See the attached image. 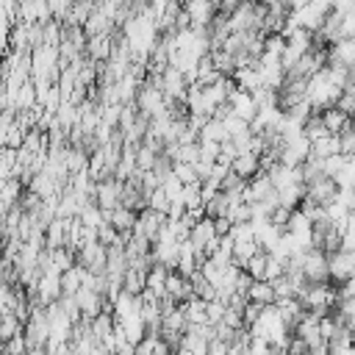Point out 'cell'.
I'll list each match as a JSON object with an SVG mask.
<instances>
[{
    "mask_svg": "<svg viewBox=\"0 0 355 355\" xmlns=\"http://www.w3.org/2000/svg\"><path fill=\"white\" fill-rule=\"evenodd\" d=\"M341 97V89L330 80V72L327 67L319 69L316 75L308 78V89H305V100L311 105V111H324V108H333L336 100Z\"/></svg>",
    "mask_w": 355,
    "mask_h": 355,
    "instance_id": "obj_1",
    "label": "cell"
},
{
    "mask_svg": "<svg viewBox=\"0 0 355 355\" xmlns=\"http://www.w3.org/2000/svg\"><path fill=\"white\" fill-rule=\"evenodd\" d=\"M302 311H311V313H319V316H327L336 302H338V291L330 286V283H305L297 294Z\"/></svg>",
    "mask_w": 355,
    "mask_h": 355,
    "instance_id": "obj_2",
    "label": "cell"
},
{
    "mask_svg": "<svg viewBox=\"0 0 355 355\" xmlns=\"http://www.w3.org/2000/svg\"><path fill=\"white\" fill-rule=\"evenodd\" d=\"M105 261H108V247L100 241H86L75 250V263L89 269L92 275H105Z\"/></svg>",
    "mask_w": 355,
    "mask_h": 355,
    "instance_id": "obj_3",
    "label": "cell"
},
{
    "mask_svg": "<svg viewBox=\"0 0 355 355\" xmlns=\"http://www.w3.org/2000/svg\"><path fill=\"white\" fill-rule=\"evenodd\" d=\"M300 272H302L305 283H327L330 280L327 277V252H322L316 247L305 250L300 258Z\"/></svg>",
    "mask_w": 355,
    "mask_h": 355,
    "instance_id": "obj_4",
    "label": "cell"
},
{
    "mask_svg": "<svg viewBox=\"0 0 355 355\" xmlns=\"http://www.w3.org/2000/svg\"><path fill=\"white\" fill-rule=\"evenodd\" d=\"M183 11L189 14L191 31H205L216 17V0H180Z\"/></svg>",
    "mask_w": 355,
    "mask_h": 355,
    "instance_id": "obj_5",
    "label": "cell"
},
{
    "mask_svg": "<svg viewBox=\"0 0 355 355\" xmlns=\"http://www.w3.org/2000/svg\"><path fill=\"white\" fill-rule=\"evenodd\" d=\"M119 197H122V180H116V178H103V180L94 183V205H97L103 214L114 211V208L119 205Z\"/></svg>",
    "mask_w": 355,
    "mask_h": 355,
    "instance_id": "obj_6",
    "label": "cell"
},
{
    "mask_svg": "<svg viewBox=\"0 0 355 355\" xmlns=\"http://www.w3.org/2000/svg\"><path fill=\"white\" fill-rule=\"evenodd\" d=\"M355 275V252L349 250H336L327 255V277L336 280V283H344Z\"/></svg>",
    "mask_w": 355,
    "mask_h": 355,
    "instance_id": "obj_7",
    "label": "cell"
},
{
    "mask_svg": "<svg viewBox=\"0 0 355 355\" xmlns=\"http://www.w3.org/2000/svg\"><path fill=\"white\" fill-rule=\"evenodd\" d=\"M327 64H330V67L355 69V36L333 42V44L327 47Z\"/></svg>",
    "mask_w": 355,
    "mask_h": 355,
    "instance_id": "obj_8",
    "label": "cell"
},
{
    "mask_svg": "<svg viewBox=\"0 0 355 355\" xmlns=\"http://www.w3.org/2000/svg\"><path fill=\"white\" fill-rule=\"evenodd\" d=\"M227 108H230V114H236V116L244 119V122H252V116H255V111H258L252 94L244 92V89H236V86H233V92L227 94Z\"/></svg>",
    "mask_w": 355,
    "mask_h": 355,
    "instance_id": "obj_9",
    "label": "cell"
},
{
    "mask_svg": "<svg viewBox=\"0 0 355 355\" xmlns=\"http://www.w3.org/2000/svg\"><path fill=\"white\" fill-rule=\"evenodd\" d=\"M336 191H338V186H336V180L333 178H319V180H313V183H308L305 186V197L302 200H311V202H316V205H330L333 202V197H336Z\"/></svg>",
    "mask_w": 355,
    "mask_h": 355,
    "instance_id": "obj_10",
    "label": "cell"
},
{
    "mask_svg": "<svg viewBox=\"0 0 355 355\" xmlns=\"http://www.w3.org/2000/svg\"><path fill=\"white\" fill-rule=\"evenodd\" d=\"M164 222H166V216L164 214H158V211H153V208H141L139 214H136V233H141L144 239H150V241H155V236L161 233V227H164Z\"/></svg>",
    "mask_w": 355,
    "mask_h": 355,
    "instance_id": "obj_11",
    "label": "cell"
},
{
    "mask_svg": "<svg viewBox=\"0 0 355 355\" xmlns=\"http://www.w3.org/2000/svg\"><path fill=\"white\" fill-rule=\"evenodd\" d=\"M105 222H108L122 239H128V236L133 233V227H136V211H130V208H125V205H116L114 211L105 214Z\"/></svg>",
    "mask_w": 355,
    "mask_h": 355,
    "instance_id": "obj_12",
    "label": "cell"
},
{
    "mask_svg": "<svg viewBox=\"0 0 355 355\" xmlns=\"http://www.w3.org/2000/svg\"><path fill=\"white\" fill-rule=\"evenodd\" d=\"M89 275H92V272H89V269H83V266H78V263H75V266H69L67 272H61V294H64V297H75V294H78V288L89 280Z\"/></svg>",
    "mask_w": 355,
    "mask_h": 355,
    "instance_id": "obj_13",
    "label": "cell"
},
{
    "mask_svg": "<svg viewBox=\"0 0 355 355\" xmlns=\"http://www.w3.org/2000/svg\"><path fill=\"white\" fill-rule=\"evenodd\" d=\"M230 172H236L239 178L250 180V178H255V175L261 172V158H258L255 153H239V155L230 161Z\"/></svg>",
    "mask_w": 355,
    "mask_h": 355,
    "instance_id": "obj_14",
    "label": "cell"
},
{
    "mask_svg": "<svg viewBox=\"0 0 355 355\" xmlns=\"http://www.w3.org/2000/svg\"><path fill=\"white\" fill-rule=\"evenodd\" d=\"M319 119H322L324 130H327V133H333V136H338L344 128H349V125H352V119H349L344 111H338L336 105H333V108H324V111H319Z\"/></svg>",
    "mask_w": 355,
    "mask_h": 355,
    "instance_id": "obj_15",
    "label": "cell"
},
{
    "mask_svg": "<svg viewBox=\"0 0 355 355\" xmlns=\"http://www.w3.org/2000/svg\"><path fill=\"white\" fill-rule=\"evenodd\" d=\"M247 302H258V305H275V288L266 280H252L247 288Z\"/></svg>",
    "mask_w": 355,
    "mask_h": 355,
    "instance_id": "obj_16",
    "label": "cell"
},
{
    "mask_svg": "<svg viewBox=\"0 0 355 355\" xmlns=\"http://www.w3.org/2000/svg\"><path fill=\"white\" fill-rule=\"evenodd\" d=\"M258 250H261V247H258L255 239H236V241H233V263H236L239 269H244L247 261H250Z\"/></svg>",
    "mask_w": 355,
    "mask_h": 355,
    "instance_id": "obj_17",
    "label": "cell"
},
{
    "mask_svg": "<svg viewBox=\"0 0 355 355\" xmlns=\"http://www.w3.org/2000/svg\"><path fill=\"white\" fill-rule=\"evenodd\" d=\"M205 305H208V302L200 300V297H189L186 302H180L186 322H189V324H208V319H205Z\"/></svg>",
    "mask_w": 355,
    "mask_h": 355,
    "instance_id": "obj_18",
    "label": "cell"
},
{
    "mask_svg": "<svg viewBox=\"0 0 355 355\" xmlns=\"http://www.w3.org/2000/svg\"><path fill=\"white\" fill-rule=\"evenodd\" d=\"M47 263H50L55 272H67L69 266H75V250H72V247L47 250Z\"/></svg>",
    "mask_w": 355,
    "mask_h": 355,
    "instance_id": "obj_19",
    "label": "cell"
},
{
    "mask_svg": "<svg viewBox=\"0 0 355 355\" xmlns=\"http://www.w3.org/2000/svg\"><path fill=\"white\" fill-rule=\"evenodd\" d=\"M230 136H227V130H225V125L219 119H205V125L197 133V141H216V144H222Z\"/></svg>",
    "mask_w": 355,
    "mask_h": 355,
    "instance_id": "obj_20",
    "label": "cell"
},
{
    "mask_svg": "<svg viewBox=\"0 0 355 355\" xmlns=\"http://www.w3.org/2000/svg\"><path fill=\"white\" fill-rule=\"evenodd\" d=\"M338 136H322L316 141H311V158H330V155H338Z\"/></svg>",
    "mask_w": 355,
    "mask_h": 355,
    "instance_id": "obj_21",
    "label": "cell"
},
{
    "mask_svg": "<svg viewBox=\"0 0 355 355\" xmlns=\"http://www.w3.org/2000/svg\"><path fill=\"white\" fill-rule=\"evenodd\" d=\"M144 280H147V269H133L128 266L122 275V291L128 294H141L144 291Z\"/></svg>",
    "mask_w": 355,
    "mask_h": 355,
    "instance_id": "obj_22",
    "label": "cell"
},
{
    "mask_svg": "<svg viewBox=\"0 0 355 355\" xmlns=\"http://www.w3.org/2000/svg\"><path fill=\"white\" fill-rule=\"evenodd\" d=\"M158 161V150L147 147V144H139L136 147V172H150Z\"/></svg>",
    "mask_w": 355,
    "mask_h": 355,
    "instance_id": "obj_23",
    "label": "cell"
},
{
    "mask_svg": "<svg viewBox=\"0 0 355 355\" xmlns=\"http://www.w3.org/2000/svg\"><path fill=\"white\" fill-rule=\"evenodd\" d=\"M19 333H22V322L14 313H0V338L8 341L14 336H19Z\"/></svg>",
    "mask_w": 355,
    "mask_h": 355,
    "instance_id": "obj_24",
    "label": "cell"
},
{
    "mask_svg": "<svg viewBox=\"0 0 355 355\" xmlns=\"http://www.w3.org/2000/svg\"><path fill=\"white\" fill-rule=\"evenodd\" d=\"M302 136H305L308 141H316V139H322V136H330V133L324 130V125H322L319 114H311V116H308V122L302 125Z\"/></svg>",
    "mask_w": 355,
    "mask_h": 355,
    "instance_id": "obj_25",
    "label": "cell"
},
{
    "mask_svg": "<svg viewBox=\"0 0 355 355\" xmlns=\"http://www.w3.org/2000/svg\"><path fill=\"white\" fill-rule=\"evenodd\" d=\"M169 200H166V194H164V189L158 186V189H153L150 194H147V208H153V211H158V214H164L166 216V211H169Z\"/></svg>",
    "mask_w": 355,
    "mask_h": 355,
    "instance_id": "obj_26",
    "label": "cell"
},
{
    "mask_svg": "<svg viewBox=\"0 0 355 355\" xmlns=\"http://www.w3.org/2000/svg\"><path fill=\"white\" fill-rule=\"evenodd\" d=\"M172 175H175L183 186H189V183H197V180H200V178H197L194 164H172Z\"/></svg>",
    "mask_w": 355,
    "mask_h": 355,
    "instance_id": "obj_27",
    "label": "cell"
},
{
    "mask_svg": "<svg viewBox=\"0 0 355 355\" xmlns=\"http://www.w3.org/2000/svg\"><path fill=\"white\" fill-rule=\"evenodd\" d=\"M161 189H164V194H166V200H169V202H178V200H180V194H183V183H180L175 175L164 178Z\"/></svg>",
    "mask_w": 355,
    "mask_h": 355,
    "instance_id": "obj_28",
    "label": "cell"
},
{
    "mask_svg": "<svg viewBox=\"0 0 355 355\" xmlns=\"http://www.w3.org/2000/svg\"><path fill=\"white\" fill-rule=\"evenodd\" d=\"M247 355H275V349L263 341V338H255L250 333V344H247Z\"/></svg>",
    "mask_w": 355,
    "mask_h": 355,
    "instance_id": "obj_29",
    "label": "cell"
},
{
    "mask_svg": "<svg viewBox=\"0 0 355 355\" xmlns=\"http://www.w3.org/2000/svg\"><path fill=\"white\" fill-rule=\"evenodd\" d=\"M336 108H338V111H344L349 119H355V94L341 92V97L336 100Z\"/></svg>",
    "mask_w": 355,
    "mask_h": 355,
    "instance_id": "obj_30",
    "label": "cell"
},
{
    "mask_svg": "<svg viewBox=\"0 0 355 355\" xmlns=\"http://www.w3.org/2000/svg\"><path fill=\"white\" fill-rule=\"evenodd\" d=\"M349 75H352V78H349V86H347L344 92H349V94H355V72H349Z\"/></svg>",
    "mask_w": 355,
    "mask_h": 355,
    "instance_id": "obj_31",
    "label": "cell"
}]
</instances>
